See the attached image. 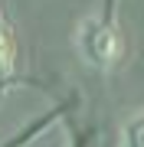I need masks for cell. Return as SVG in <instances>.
<instances>
[{"mask_svg":"<svg viewBox=\"0 0 144 147\" xmlns=\"http://www.w3.org/2000/svg\"><path fill=\"white\" fill-rule=\"evenodd\" d=\"M16 56H20L16 33H13V23L7 20L3 3H0V98H3V92L16 82Z\"/></svg>","mask_w":144,"mask_h":147,"instance_id":"obj_2","label":"cell"},{"mask_svg":"<svg viewBox=\"0 0 144 147\" xmlns=\"http://www.w3.org/2000/svg\"><path fill=\"white\" fill-rule=\"evenodd\" d=\"M59 118V111H49V115H43V118H36V121H30L26 127H23L20 134H13V137H7V141H0V147H26L33 137L36 134H43L49 124H53V121Z\"/></svg>","mask_w":144,"mask_h":147,"instance_id":"obj_3","label":"cell"},{"mask_svg":"<svg viewBox=\"0 0 144 147\" xmlns=\"http://www.w3.org/2000/svg\"><path fill=\"white\" fill-rule=\"evenodd\" d=\"M115 7H118V0H105L101 13L82 20L79 33H75L79 56L92 69H115L124 56V36H121V26H118Z\"/></svg>","mask_w":144,"mask_h":147,"instance_id":"obj_1","label":"cell"},{"mask_svg":"<svg viewBox=\"0 0 144 147\" xmlns=\"http://www.w3.org/2000/svg\"><path fill=\"white\" fill-rule=\"evenodd\" d=\"M121 147H144V111L128 118V124L121 127Z\"/></svg>","mask_w":144,"mask_h":147,"instance_id":"obj_4","label":"cell"}]
</instances>
